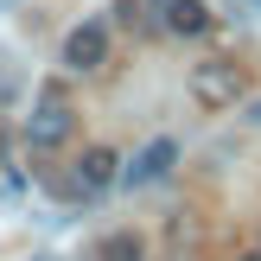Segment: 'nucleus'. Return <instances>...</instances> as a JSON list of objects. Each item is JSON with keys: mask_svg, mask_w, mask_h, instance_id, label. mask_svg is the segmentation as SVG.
<instances>
[{"mask_svg": "<svg viewBox=\"0 0 261 261\" xmlns=\"http://www.w3.org/2000/svg\"><path fill=\"white\" fill-rule=\"evenodd\" d=\"M191 96L204 102V109H236V96H242V70L229 58H204L198 70H191Z\"/></svg>", "mask_w": 261, "mask_h": 261, "instance_id": "2", "label": "nucleus"}, {"mask_svg": "<svg viewBox=\"0 0 261 261\" xmlns=\"http://www.w3.org/2000/svg\"><path fill=\"white\" fill-rule=\"evenodd\" d=\"M70 127H76L70 96H64L58 83H45L32 96V115H25V147H32V153H58L64 140H70Z\"/></svg>", "mask_w": 261, "mask_h": 261, "instance_id": "1", "label": "nucleus"}, {"mask_svg": "<svg viewBox=\"0 0 261 261\" xmlns=\"http://www.w3.org/2000/svg\"><path fill=\"white\" fill-rule=\"evenodd\" d=\"M249 7H255V13H261V0H249Z\"/></svg>", "mask_w": 261, "mask_h": 261, "instance_id": "8", "label": "nucleus"}, {"mask_svg": "<svg viewBox=\"0 0 261 261\" xmlns=\"http://www.w3.org/2000/svg\"><path fill=\"white\" fill-rule=\"evenodd\" d=\"M242 261H261V255H242Z\"/></svg>", "mask_w": 261, "mask_h": 261, "instance_id": "9", "label": "nucleus"}, {"mask_svg": "<svg viewBox=\"0 0 261 261\" xmlns=\"http://www.w3.org/2000/svg\"><path fill=\"white\" fill-rule=\"evenodd\" d=\"M0 7H7V0H0Z\"/></svg>", "mask_w": 261, "mask_h": 261, "instance_id": "10", "label": "nucleus"}, {"mask_svg": "<svg viewBox=\"0 0 261 261\" xmlns=\"http://www.w3.org/2000/svg\"><path fill=\"white\" fill-rule=\"evenodd\" d=\"M153 7H160V25H166V32H178V38L211 32V13H204V0H153Z\"/></svg>", "mask_w": 261, "mask_h": 261, "instance_id": "5", "label": "nucleus"}, {"mask_svg": "<svg viewBox=\"0 0 261 261\" xmlns=\"http://www.w3.org/2000/svg\"><path fill=\"white\" fill-rule=\"evenodd\" d=\"M102 58H109V25L102 19H89V25H76L70 38H64V70H102Z\"/></svg>", "mask_w": 261, "mask_h": 261, "instance_id": "3", "label": "nucleus"}, {"mask_svg": "<svg viewBox=\"0 0 261 261\" xmlns=\"http://www.w3.org/2000/svg\"><path fill=\"white\" fill-rule=\"evenodd\" d=\"M115 185V153L109 147H89L76 160V191H109Z\"/></svg>", "mask_w": 261, "mask_h": 261, "instance_id": "6", "label": "nucleus"}, {"mask_svg": "<svg viewBox=\"0 0 261 261\" xmlns=\"http://www.w3.org/2000/svg\"><path fill=\"white\" fill-rule=\"evenodd\" d=\"M172 166H178V140H166V134H160L153 147H140V153H134V166H127V172H115V178H121V185H160Z\"/></svg>", "mask_w": 261, "mask_h": 261, "instance_id": "4", "label": "nucleus"}, {"mask_svg": "<svg viewBox=\"0 0 261 261\" xmlns=\"http://www.w3.org/2000/svg\"><path fill=\"white\" fill-rule=\"evenodd\" d=\"M89 261H140V236H134V229H115V236L96 242V255H89Z\"/></svg>", "mask_w": 261, "mask_h": 261, "instance_id": "7", "label": "nucleus"}]
</instances>
